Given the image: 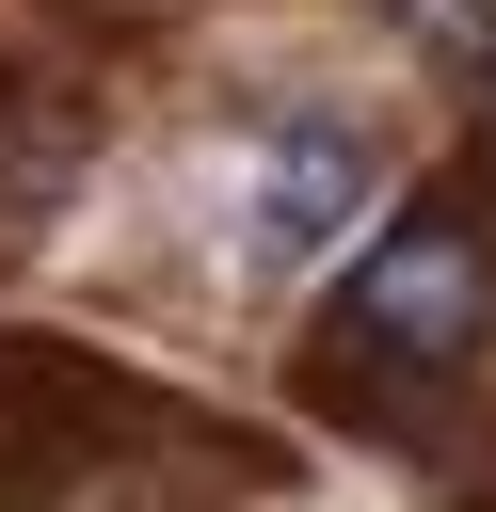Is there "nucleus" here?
Masks as SVG:
<instances>
[{"instance_id": "nucleus-4", "label": "nucleus", "mask_w": 496, "mask_h": 512, "mask_svg": "<svg viewBox=\"0 0 496 512\" xmlns=\"http://www.w3.org/2000/svg\"><path fill=\"white\" fill-rule=\"evenodd\" d=\"M480 160H496V112H480Z\"/></svg>"}, {"instance_id": "nucleus-1", "label": "nucleus", "mask_w": 496, "mask_h": 512, "mask_svg": "<svg viewBox=\"0 0 496 512\" xmlns=\"http://www.w3.org/2000/svg\"><path fill=\"white\" fill-rule=\"evenodd\" d=\"M480 336H496V272H480V240H464V208L416 192V208L368 240V272L336 288L320 384H336L352 416H416V400H448V384L480 368Z\"/></svg>"}, {"instance_id": "nucleus-3", "label": "nucleus", "mask_w": 496, "mask_h": 512, "mask_svg": "<svg viewBox=\"0 0 496 512\" xmlns=\"http://www.w3.org/2000/svg\"><path fill=\"white\" fill-rule=\"evenodd\" d=\"M384 16H400L416 48H448V64H480V80H496V0H384Z\"/></svg>"}, {"instance_id": "nucleus-2", "label": "nucleus", "mask_w": 496, "mask_h": 512, "mask_svg": "<svg viewBox=\"0 0 496 512\" xmlns=\"http://www.w3.org/2000/svg\"><path fill=\"white\" fill-rule=\"evenodd\" d=\"M352 224H368V112H272L256 192H240L256 272H304V256H336Z\"/></svg>"}]
</instances>
